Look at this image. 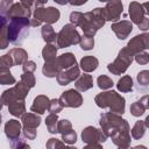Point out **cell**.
<instances>
[{
	"mask_svg": "<svg viewBox=\"0 0 149 149\" xmlns=\"http://www.w3.org/2000/svg\"><path fill=\"white\" fill-rule=\"evenodd\" d=\"M136 79H137V83L139 85L141 86H148L149 85V71L148 70H142L137 73L136 76Z\"/></svg>",
	"mask_w": 149,
	"mask_h": 149,
	"instance_id": "ab89813d",
	"label": "cell"
},
{
	"mask_svg": "<svg viewBox=\"0 0 149 149\" xmlns=\"http://www.w3.org/2000/svg\"><path fill=\"white\" fill-rule=\"evenodd\" d=\"M80 38L81 36L76 29V26L72 23H68V24H64L62 29L59 30V33L57 34L55 45L58 49L68 48V47L78 44L80 42Z\"/></svg>",
	"mask_w": 149,
	"mask_h": 149,
	"instance_id": "5b68a950",
	"label": "cell"
},
{
	"mask_svg": "<svg viewBox=\"0 0 149 149\" xmlns=\"http://www.w3.org/2000/svg\"><path fill=\"white\" fill-rule=\"evenodd\" d=\"M137 27H139L141 30H144V31H146V30H148V29H149V19L144 16V17H143V20L137 24Z\"/></svg>",
	"mask_w": 149,
	"mask_h": 149,
	"instance_id": "f907efd6",
	"label": "cell"
},
{
	"mask_svg": "<svg viewBox=\"0 0 149 149\" xmlns=\"http://www.w3.org/2000/svg\"><path fill=\"white\" fill-rule=\"evenodd\" d=\"M22 134L23 137L27 140H34L36 137V128H29V127H23L22 128Z\"/></svg>",
	"mask_w": 149,
	"mask_h": 149,
	"instance_id": "7dc6e473",
	"label": "cell"
},
{
	"mask_svg": "<svg viewBox=\"0 0 149 149\" xmlns=\"http://www.w3.org/2000/svg\"><path fill=\"white\" fill-rule=\"evenodd\" d=\"M106 22V16H105V8L97 7L91 12L84 13L83 21L80 23V28L86 36L94 37L95 33L102 28V26Z\"/></svg>",
	"mask_w": 149,
	"mask_h": 149,
	"instance_id": "6da1fadb",
	"label": "cell"
},
{
	"mask_svg": "<svg viewBox=\"0 0 149 149\" xmlns=\"http://www.w3.org/2000/svg\"><path fill=\"white\" fill-rule=\"evenodd\" d=\"M8 54L12 56L14 61V65H21L28 61V54L22 48H12Z\"/></svg>",
	"mask_w": 149,
	"mask_h": 149,
	"instance_id": "603a6c76",
	"label": "cell"
},
{
	"mask_svg": "<svg viewBox=\"0 0 149 149\" xmlns=\"http://www.w3.org/2000/svg\"><path fill=\"white\" fill-rule=\"evenodd\" d=\"M111 139H112V142L115 146H118L119 148H128V147H130L132 140H130V128H129L128 121Z\"/></svg>",
	"mask_w": 149,
	"mask_h": 149,
	"instance_id": "8fae6325",
	"label": "cell"
},
{
	"mask_svg": "<svg viewBox=\"0 0 149 149\" xmlns=\"http://www.w3.org/2000/svg\"><path fill=\"white\" fill-rule=\"evenodd\" d=\"M62 71V68L58 63V59L55 58L52 61H49V62H44V65L42 68V72L45 77L48 78H54L58 74V72Z\"/></svg>",
	"mask_w": 149,
	"mask_h": 149,
	"instance_id": "d6986e66",
	"label": "cell"
},
{
	"mask_svg": "<svg viewBox=\"0 0 149 149\" xmlns=\"http://www.w3.org/2000/svg\"><path fill=\"white\" fill-rule=\"evenodd\" d=\"M128 13H129V16H130V20L133 23L135 24H139L143 17H144V7L142 3L137 2V1H132L129 3V9H128Z\"/></svg>",
	"mask_w": 149,
	"mask_h": 149,
	"instance_id": "e0dca14e",
	"label": "cell"
},
{
	"mask_svg": "<svg viewBox=\"0 0 149 149\" xmlns=\"http://www.w3.org/2000/svg\"><path fill=\"white\" fill-rule=\"evenodd\" d=\"M140 101L143 104V106L146 107V109H149V94L143 95V97L140 99Z\"/></svg>",
	"mask_w": 149,
	"mask_h": 149,
	"instance_id": "816d5d0a",
	"label": "cell"
},
{
	"mask_svg": "<svg viewBox=\"0 0 149 149\" xmlns=\"http://www.w3.org/2000/svg\"><path fill=\"white\" fill-rule=\"evenodd\" d=\"M146 128H147V127H146L144 121H142V120L136 121L135 125H134L133 128H132V132H130L132 137H133L134 140H140V139H142L143 135H144V133H146Z\"/></svg>",
	"mask_w": 149,
	"mask_h": 149,
	"instance_id": "1f68e13d",
	"label": "cell"
},
{
	"mask_svg": "<svg viewBox=\"0 0 149 149\" xmlns=\"http://www.w3.org/2000/svg\"><path fill=\"white\" fill-rule=\"evenodd\" d=\"M97 84H98V87L100 90H108V88H112V86L114 85L113 80L109 77L105 76V74H101V76L98 77Z\"/></svg>",
	"mask_w": 149,
	"mask_h": 149,
	"instance_id": "836d02e7",
	"label": "cell"
},
{
	"mask_svg": "<svg viewBox=\"0 0 149 149\" xmlns=\"http://www.w3.org/2000/svg\"><path fill=\"white\" fill-rule=\"evenodd\" d=\"M99 1H100V2H108L109 0H99Z\"/></svg>",
	"mask_w": 149,
	"mask_h": 149,
	"instance_id": "94428289",
	"label": "cell"
},
{
	"mask_svg": "<svg viewBox=\"0 0 149 149\" xmlns=\"http://www.w3.org/2000/svg\"><path fill=\"white\" fill-rule=\"evenodd\" d=\"M15 2L13 0H1V3H0V12H1V16H5L8 10L12 8V6L14 5Z\"/></svg>",
	"mask_w": 149,
	"mask_h": 149,
	"instance_id": "f6af8a7d",
	"label": "cell"
},
{
	"mask_svg": "<svg viewBox=\"0 0 149 149\" xmlns=\"http://www.w3.org/2000/svg\"><path fill=\"white\" fill-rule=\"evenodd\" d=\"M8 112L13 116H22L26 113V104L24 100H16L8 105Z\"/></svg>",
	"mask_w": 149,
	"mask_h": 149,
	"instance_id": "484cf974",
	"label": "cell"
},
{
	"mask_svg": "<svg viewBox=\"0 0 149 149\" xmlns=\"http://www.w3.org/2000/svg\"><path fill=\"white\" fill-rule=\"evenodd\" d=\"M15 83L16 80L14 76L10 73L9 69H0V84L1 85H12Z\"/></svg>",
	"mask_w": 149,
	"mask_h": 149,
	"instance_id": "d6a6232c",
	"label": "cell"
},
{
	"mask_svg": "<svg viewBox=\"0 0 149 149\" xmlns=\"http://www.w3.org/2000/svg\"><path fill=\"white\" fill-rule=\"evenodd\" d=\"M134 59H135L136 63H139L140 65H146V64L149 63V54L146 52V51L137 52V54L134 56Z\"/></svg>",
	"mask_w": 149,
	"mask_h": 149,
	"instance_id": "ee69618b",
	"label": "cell"
},
{
	"mask_svg": "<svg viewBox=\"0 0 149 149\" xmlns=\"http://www.w3.org/2000/svg\"><path fill=\"white\" fill-rule=\"evenodd\" d=\"M54 1H55L56 3H58V5H62V6H63V5H66V3L69 2V0H54Z\"/></svg>",
	"mask_w": 149,
	"mask_h": 149,
	"instance_id": "6f0895ef",
	"label": "cell"
},
{
	"mask_svg": "<svg viewBox=\"0 0 149 149\" xmlns=\"http://www.w3.org/2000/svg\"><path fill=\"white\" fill-rule=\"evenodd\" d=\"M65 142H63V141H61V140H57V139H55V137H51V139H49L48 140V142H47V144H45V147L48 148V149H55V148H65Z\"/></svg>",
	"mask_w": 149,
	"mask_h": 149,
	"instance_id": "7bdbcfd3",
	"label": "cell"
},
{
	"mask_svg": "<svg viewBox=\"0 0 149 149\" xmlns=\"http://www.w3.org/2000/svg\"><path fill=\"white\" fill-rule=\"evenodd\" d=\"M63 104H62V101H61V99H51L50 100V104H49V108H48V111L50 112V113H59L62 109H63Z\"/></svg>",
	"mask_w": 149,
	"mask_h": 149,
	"instance_id": "74e56055",
	"label": "cell"
},
{
	"mask_svg": "<svg viewBox=\"0 0 149 149\" xmlns=\"http://www.w3.org/2000/svg\"><path fill=\"white\" fill-rule=\"evenodd\" d=\"M10 147L13 149H21V148H29L28 143L24 142V140H21L20 137L16 139V140H13L12 143H10Z\"/></svg>",
	"mask_w": 149,
	"mask_h": 149,
	"instance_id": "c3c4849f",
	"label": "cell"
},
{
	"mask_svg": "<svg viewBox=\"0 0 149 149\" xmlns=\"http://www.w3.org/2000/svg\"><path fill=\"white\" fill-rule=\"evenodd\" d=\"M94 102L100 108H109V112L123 114L126 108V100L115 91H106L95 95Z\"/></svg>",
	"mask_w": 149,
	"mask_h": 149,
	"instance_id": "7a4b0ae2",
	"label": "cell"
},
{
	"mask_svg": "<svg viewBox=\"0 0 149 149\" xmlns=\"http://www.w3.org/2000/svg\"><path fill=\"white\" fill-rule=\"evenodd\" d=\"M129 111H130V114H132L133 116H136V118H137V116H141V115L144 114L146 107L143 106V104H142L140 100H137V101H135V102H133V104L130 105Z\"/></svg>",
	"mask_w": 149,
	"mask_h": 149,
	"instance_id": "e575fe53",
	"label": "cell"
},
{
	"mask_svg": "<svg viewBox=\"0 0 149 149\" xmlns=\"http://www.w3.org/2000/svg\"><path fill=\"white\" fill-rule=\"evenodd\" d=\"M142 5H143V7H144L146 13L149 15V1H147V2H144V3H142Z\"/></svg>",
	"mask_w": 149,
	"mask_h": 149,
	"instance_id": "680465c9",
	"label": "cell"
},
{
	"mask_svg": "<svg viewBox=\"0 0 149 149\" xmlns=\"http://www.w3.org/2000/svg\"><path fill=\"white\" fill-rule=\"evenodd\" d=\"M93 87V78L91 74H80L74 80V88H77L79 92H85Z\"/></svg>",
	"mask_w": 149,
	"mask_h": 149,
	"instance_id": "ffe728a7",
	"label": "cell"
},
{
	"mask_svg": "<svg viewBox=\"0 0 149 149\" xmlns=\"http://www.w3.org/2000/svg\"><path fill=\"white\" fill-rule=\"evenodd\" d=\"M86 2H87V0H69V3L72 6H81Z\"/></svg>",
	"mask_w": 149,
	"mask_h": 149,
	"instance_id": "db71d44e",
	"label": "cell"
},
{
	"mask_svg": "<svg viewBox=\"0 0 149 149\" xmlns=\"http://www.w3.org/2000/svg\"><path fill=\"white\" fill-rule=\"evenodd\" d=\"M5 16H7L8 20L12 19V17H28V19H30L31 8L24 6L21 2H16V3H14L12 6V8L8 10V13Z\"/></svg>",
	"mask_w": 149,
	"mask_h": 149,
	"instance_id": "2e32d148",
	"label": "cell"
},
{
	"mask_svg": "<svg viewBox=\"0 0 149 149\" xmlns=\"http://www.w3.org/2000/svg\"><path fill=\"white\" fill-rule=\"evenodd\" d=\"M80 76V69L78 65H73L66 70H62L58 72V74L56 76L57 83L62 86H65L68 84H70L71 81H74L78 77Z\"/></svg>",
	"mask_w": 149,
	"mask_h": 149,
	"instance_id": "4fadbf2b",
	"label": "cell"
},
{
	"mask_svg": "<svg viewBox=\"0 0 149 149\" xmlns=\"http://www.w3.org/2000/svg\"><path fill=\"white\" fill-rule=\"evenodd\" d=\"M86 149H90V148H101V143H92V144H86L85 147Z\"/></svg>",
	"mask_w": 149,
	"mask_h": 149,
	"instance_id": "11a10c76",
	"label": "cell"
},
{
	"mask_svg": "<svg viewBox=\"0 0 149 149\" xmlns=\"http://www.w3.org/2000/svg\"><path fill=\"white\" fill-rule=\"evenodd\" d=\"M144 123H146V127H147V128H149V115L146 118V120H144Z\"/></svg>",
	"mask_w": 149,
	"mask_h": 149,
	"instance_id": "91938a15",
	"label": "cell"
},
{
	"mask_svg": "<svg viewBox=\"0 0 149 149\" xmlns=\"http://www.w3.org/2000/svg\"><path fill=\"white\" fill-rule=\"evenodd\" d=\"M29 87L22 83V81H19L15 84V86L6 90L2 92L1 94V102L3 106H8L10 102L13 101H16V100H24L26 97L28 95V92H29Z\"/></svg>",
	"mask_w": 149,
	"mask_h": 149,
	"instance_id": "52a82bcc",
	"label": "cell"
},
{
	"mask_svg": "<svg viewBox=\"0 0 149 149\" xmlns=\"http://www.w3.org/2000/svg\"><path fill=\"white\" fill-rule=\"evenodd\" d=\"M58 59V63L62 68V70H66L73 65H77V61H76V57L72 52H65V54H62L61 56L57 57Z\"/></svg>",
	"mask_w": 149,
	"mask_h": 149,
	"instance_id": "d4e9b609",
	"label": "cell"
},
{
	"mask_svg": "<svg viewBox=\"0 0 149 149\" xmlns=\"http://www.w3.org/2000/svg\"><path fill=\"white\" fill-rule=\"evenodd\" d=\"M49 104H50V99L44 94H40L34 99L30 111L41 115V114L45 113V111L49 108Z\"/></svg>",
	"mask_w": 149,
	"mask_h": 149,
	"instance_id": "ac0fdd59",
	"label": "cell"
},
{
	"mask_svg": "<svg viewBox=\"0 0 149 149\" xmlns=\"http://www.w3.org/2000/svg\"><path fill=\"white\" fill-rule=\"evenodd\" d=\"M57 127H58V133L62 135V134H65L72 129V123L69 120L63 119V120H58Z\"/></svg>",
	"mask_w": 149,
	"mask_h": 149,
	"instance_id": "f35d334b",
	"label": "cell"
},
{
	"mask_svg": "<svg viewBox=\"0 0 149 149\" xmlns=\"http://www.w3.org/2000/svg\"><path fill=\"white\" fill-rule=\"evenodd\" d=\"M35 1H36V2H35V7H36V6H42V5H44L48 0H35ZM35 7H34V8H35Z\"/></svg>",
	"mask_w": 149,
	"mask_h": 149,
	"instance_id": "9f6ffc18",
	"label": "cell"
},
{
	"mask_svg": "<svg viewBox=\"0 0 149 149\" xmlns=\"http://www.w3.org/2000/svg\"><path fill=\"white\" fill-rule=\"evenodd\" d=\"M44 7L43 6H36L35 8H34V13H33V17L34 19H36V20H38L41 23L43 22V20H44Z\"/></svg>",
	"mask_w": 149,
	"mask_h": 149,
	"instance_id": "bcb514c9",
	"label": "cell"
},
{
	"mask_svg": "<svg viewBox=\"0 0 149 149\" xmlns=\"http://www.w3.org/2000/svg\"><path fill=\"white\" fill-rule=\"evenodd\" d=\"M123 12V5L121 0H109L105 7L106 21H118Z\"/></svg>",
	"mask_w": 149,
	"mask_h": 149,
	"instance_id": "7c38bea8",
	"label": "cell"
},
{
	"mask_svg": "<svg viewBox=\"0 0 149 149\" xmlns=\"http://www.w3.org/2000/svg\"><path fill=\"white\" fill-rule=\"evenodd\" d=\"M9 44L8 35V17L1 16V28H0V49H6Z\"/></svg>",
	"mask_w": 149,
	"mask_h": 149,
	"instance_id": "7402d4cb",
	"label": "cell"
},
{
	"mask_svg": "<svg viewBox=\"0 0 149 149\" xmlns=\"http://www.w3.org/2000/svg\"><path fill=\"white\" fill-rule=\"evenodd\" d=\"M59 99L64 107L77 108L83 105V97L77 88H70L68 91H64L61 94Z\"/></svg>",
	"mask_w": 149,
	"mask_h": 149,
	"instance_id": "30bf717a",
	"label": "cell"
},
{
	"mask_svg": "<svg viewBox=\"0 0 149 149\" xmlns=\"http://www.w3.org/2000/svg\"><path fill=\"white\" fill-rule=\"evenodd\" d=\"M57 47L51 44V43H47L42 50V57L44 59V62H49V61H52L55 58H57Z\"/></svg>",
	"mask_w": 149,
	"mask_h": 149,
	"instance_id": "f546056e",
	"label": "cell"
},
{
	"mask_svg": "<svg viewBox=\"0 0 149 149\" xmlns=\"http://www.w3.org/2000/svg\"><path fill=\"white\" fill-rule=\"evenodd\" d=\"M21 81L24 83L29 88L34 87L36 84V79L33 72H23V74H21Z\"/></svg>",
	"mask_w": 149,
	"mask_h": 149,
	"instance_id": "8d00e7d4",
	"label": "cell"
},
{
	"mask_svg": "<svg viewBox=\"0 0 149 149\" xmlns=\"http://www.w3.org/2000/svg\"><path fill=\"white\" fill-rule=\"evenodd\" d=\"M21 122L23 127H29V128H37L41 125V118L40 114L37 113H24L21 116Z\"/></svg>",
	"mask_w": 149,
	"mask_h": 149,
	"instance_id": "44dd1931",
	"label": "cell"
},
{
	"mask_svg": "<svg viewBox=\"0 0 149 149\" xmlns=\"http://www.w3.org/2000/svg\"><path fill=\"white\" fill-rule=\"evenodd\" d=\"M126 48L134 56L137 52H141V51H144V50L149 49V33H143V34H140V35L134 36L127 43Z\"/></svg>",
	"mask_w": 149,
	"mask_h": 149,
	"instance_id": "9c48e42d",
	"label": "cell"
},
{
	"mask_svg": "<svg viewBox=\"0 0 149 149\" xmlns=\"http://www.w3.org/2000/svg\"><path fill=\"white\" fill-rule=\"evenodd\" d=\"M79 65H80V69L84 72H92L98 68L99 61L94 56H85V57H83L80 59V64Z\"/></svg>",
	"mask_w": 149,
	"mask_h": 149,
	"instance_id": "cb8c5ba5",
	"label": "cell"
},
{
	"mask_svg": "<svg viewBox=\"0 0 149 149\" xmlns=\"http://www.w3.org/2000/svg\"><path fill=\"white\" fill-rule=\"evenodd\" d=\"M45 125L48 128V132L50 134H56L58 133V115L57 113H50L47 118H45Z\"/></svg>",
	"mask_w": 149,
	"mask_h": 149,
	"instance_id": "4dcf8cb0",
	"label": "cell"
},
{
	"mask_svg": "<svg viewBox=\"0 0 149 149\" xmlns=\"http://www.w3.org/2000/svg\"><path fill=\"white\" fill-rule=\"evenodd\" d=\"M59 16H61V13L57 8L48 7V8L44 9V20H43V22H45L48 24L56 23L59 20Z\"/></svg>",
	"mask_w": 149,
	"mask_h": 149,
	"instance_id": "4316f807",
	"label": "cell"
},
{
	"mask_svg": "<svg viewBox=\"0 0 149 149\" xmlns=\"http://www.w3.org/2000/svg\"><path fill=\"white\" fill-rule=\"evenodd\" d=\"M133 59H134V55L132 52H129L128 49L125 47L119 51L118 57L114 59V62L109 63L107 65V70L112 74L120 76V74H122V73H125L127 71V69L132 64Z\"/></svg>",
	"mask_w": 149,
	"mask_h": 149,
	"instance_id": "8992f818",
	"label": "cell"
},
{
	"mask_svg": "<svg viewBox=\"0 0 149 149\" xmlns=\"http://www.w3.org/2000/svg\"><path fill=\"white\" fill-rule=\"evenodd\" d=\"M41 35H42V38L44 40L45 43L56 42L57 34L55 33V30H54V28L51 27V24L45 23V24L42 27V29H41Z\"/></svg>",
	"mask_w": 149,
	"mask_h": 149,
	"instance_id": "83f0119b",
	"label": "cell"
},
{
	"mask_svg": "<svg viewBox=\"0 0 149 149\" xmlns=\"http://www.w3.org/2000/svg\"><path fill=\"white\" fill-rule=\"evenodd\" d=\"M126 122H127V120L122 119L120 116V114H116L113 112H107V113L100 114L99 125H100L102 132L108 137H112L116 132H119L125 126Z\"/></svg>",
	"mask_w": 149,
	"mask_h": 149,
	"instance_id": "277c9868",
	"label": "cell"
},
{
	"mask_svg": "<svg viewBox=\"0 0 149 149\" xmlns=\"http://www.w3.org/2000/svg\"><path fill=\"white\" fill-rule=\"evenodd\" d=\"M21 123L22 122H20L16 119H10L5 123V134L8 140L13 141V140H16L20 137L21 132H22Z\"/></svg>",
	"mask_w": 149,
	"mask_h": 149,
	"instance_id": "9a60e30c",
	"label": "cell"
},
{
	"mask_svg": "<svg viewBox=\"0 0 149 149\" xmlns=\"http://www.w3.org/2000/svg\"><path fill=\"white\" fill-rule=\"evenodd\" d=\"M20 2L21 3H23L24 6H27V7H29V8H31L33 9V7H35V0H20Z\"/></svg>",
	"mask_w": 149,
	"mask_h": 149,
	"instance_id": "f5cc1de1",
	"label": "cell"
},
{
	"mask_svg": "<svg viewBox=\"0 0 149 149\" xmlns=\"http://www.w3.org/2000/svg\"><path fill=\"white\" fill-rule=\"evenodd\" d=\"M107 135L102 132V129H98L93 126H88L81 132V140L86 144L92 143H104L107 140Z\"/></svg>",
	"mask_w": 149,
	"mask_h": 149,
	"instance_id": "ba28073f",
	"label": "cell"
},
{
	"mask_svg": "<svg viewBox=\"0 0 149 149\" xmlns=\"http://www.w3.org/2000/svg\"><path fill=\"white\" fill-rule=\"evenodd\" d=\"M111 29H112V31H114V34L116 35V37L119 40H125L126 37H128V35L133 30V22L128 21V20L116 21V22L112 23Z\"/></svg>",
	"mask_w": 149,
	"mask_h": 149,
	"instance_id": "5bb4252c",
	"label": "cell"
},
{
	"mask_svg": "<svg viewBox=\"0 0 149 149\" xmlns=\"http://www.w3.org/2000/svg\"><path fill=\"white\" fill-rule=\"evenodd\" d=\"M62 141L65 142L66 144H73V143H76V141H77V134H76V132L71 129L70 132H68L65 134H62Z\"/></svg>",
	"mask_w": 149,
	"mask_h": 149,
	"instance_id": "b9f144b4",
	"label": "cell"
},
{
	"mask_svg": "<svg viewBox=\"0 0 149 149\" xmlns=\"http://www.w3.org/2000/svg\"><path fill=\"white\" fill-rule=\"evenodd\" d=\"M30 19L28 17H12L8 21L9 42L14 45H21L29 34Z\"/></svg>",
	"mask_w": 149,
	"mask_h": 149,
	"instance_id": "3957f363",
	"label": "cell"
},
{
	"mask_svg": "<svg viewBox=\"0 0 149 149\" xmlns=\"http://www.w3.org/2000/svg\"><path fill=\"white\" fill-rule=\"evenodd\" d=\"M14 66V61L9 54L2 55L0 58V69H10Z\"/></svg>",
	"mask_w": 149,
	"mask_h": 149,
	"instance_id": "60d3db41",
	"label": "cell"
},
{
	"mask_svg": "<svg viewBox=\"0 0 149 149\" xmlns=\"http://www.w3.org/2000/svg\"><path fill=\"white\" fill-rule=\"evenodd\" d=\"M80 48L83 50H92L93 47H94V38L91 37V36H86V35H83L81 38H80Z\"/></svg>",
	"mask_w": 149,
	"mask_h": 149,
	"instance_id": "d590c367",
	"label": "cell"
},
{
	"mask_svg": "<svg viewBox=\"0 0 149 149\" xmlns=\"http://www.w3.org/2000/svg\"><path fill=\"white\" fill-rule=\"evenodd\" d=\"M22 70L23 72H34L36 70V63L34 61H27L22 64Z\"/></svg>",
	"mask_w": 149,
	"mask_h": 149,
	"instance_id": "681fc988",
	"label": "cell"
},
{
	"mask_svg": "<svg viewBox=\"0 0 149 149\" xmlns=\"http://www.w3.org/2000/svg\"><path fill=\"white\" fill-rule=\"evenodd\" d=\"M116 87L120 92L122 93H127V92H132L133 90V79L130 76H123L118 80Z\"/></svg>",
	"mask_w": 149,
	"mask_h": 149,
	"instance_id": "f1b7e54d",
	"label": "cell"
}]
</instances>
